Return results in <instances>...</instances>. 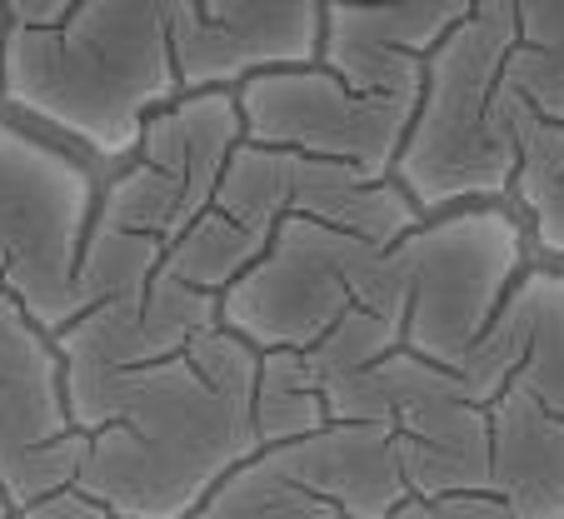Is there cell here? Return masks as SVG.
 Listing matches in <instances>:
<instances>
[{
    "instance_id": "cb8c5ba5",
    "label": "cell",
    "mask_w": 564,
    "mask_h": 519,
    "mask_svg": "<svg viewBox=\"0 0 564 519\" xmlns=\"http://www.w3.org/2000/svg\"><path fill=\"white\" fill-rule=\"evenodd\" d=\"M420 519H510V509L490 495V489H459V495L415 499Z\"/></svg>"
},
{
    "instance_id": "3957f363",
    "label": "cell",
    "mask_w": 564,
    "mask_h": 519,
    "mask_svg": "<svg viewBox=\"0 0 564 519\" xmlns=\"http://www.w3.org/2000/svg\"><path fill=\"white\" fill-rule=\"evenodd\" d=\"M256 370L260 350L225 325L145 365L120 414L90 435L75 489L116 519H191L235 465L260 455Z\"/></svg>"
},
{
    "instance_id": "484cf974",
    "label": "cell",
    "mask_w": 564,
    "mask_h": 519,
    "mask_svg": "<svg viewBox=\"0 0 564 519\" xmlns=\"http://www.w3.org/2000/svg\"><path fill=\"white\" fill-rule=\"evenodd\" d=\"M55 519H116V515H106L100 505H90L80 489H65V495H55Z\"/></svg>"
},
{
    "instance_id": "8fae6325",
    "label": "cell",
    "mask_w": 564,
    "mask_h": 519,
    "mask_svg": "<svg viewBox=\"0 0 564 519\" xmlns=\"http://www.w3.org/2000/svg\"><path fill=\"white\" fill-rule=\"evenodd\" d=\"M384 394V424L400 445L410 499H440L459 489H485L490 475V410L465 394L455 370L390 350L375 360Z\"/></svg>"
},
{
    "instance_id": "277c9868",
    "label": "cell",
    "mask_w": 564,
    "mask_h": 519,
    "mask_svg": "<svg viewBox=\"0 0 564 519\" xmlns=\"http://www.w3.org/2000/svg\"><path fill=\"white\" fill-rule=\"evenodd\" d=\"M405 325L410 285L390 250L319 220H280L246 275L220 295V325L250 350H310L345 310Z\"/></svg>"
},
{
    "instance_id": "ffe728a7",
    "label": "cell",
    "mask_w": 564,
    "mask_h": 519,
    "mask_svg": "<svg viewBox=\"0 0 564 519\" xmlns=\"http://www.w3.org/2000/svg\"><path fill=\"white\" fill-rule=\"evenodd\" d=\"M165 240L116 225H90L75 266V310L106 305V300H145L150 280L160 275Z\"/></svg>"
},
{
    "instance_id": "8992f818",
    "label": "cell",
    "mask_w": 564,
    "mask_h": 519,
    "mask_svg": "<svg viewBox=\"0 0 564 519\" xmlns=\"http://www.w3.org/2000/svg\"><path fill=\"white\" fill-rule=\"evenodd\" d=\"M100 175L86 155L45 140L21 120H0V255L6 295L55 335L75 310V266L96 220Z\"/></svg>"
},
{
    "instance_id": "83f0119b",
    "label": "cell",
    "mask_w": 564,
    "mask_h": 519,
    "mask_svg": "<svg viewBox=\"0 0 564 519\" xmlns=\"http://www.w3.org/2000/svg\"><path fill=\"white\" fill-rule=\"evenodd\" d=\"M0 295H6V255H0Z\"/></svg>"
},
{
    "instance_id": "4fadbf2b",
    "label": "cell",
    "mask_w": 564,
    "mask_h": 519,
    "mask_svg": "<svg viewBox=\"0 0 564 519\" xmlns=\"http://www.w3.org/2000/svg\"><path fill=\"white\" fill-rule=\"evenodd\" d=\"M275 469L305 495L325 499L340 519H390L410 505L400 445L390 424H345L330 420L295 445L265 450Z\"/></svg>"
},
{
    "instance_id": "603a6c76",
    "label": "cell",
    "mask_w": 564,
    "mask_h": 519,
    "mask_svg": "<svg viewBox=\"0 0 564 519\" xmlns=\"http://www.w3.org/2000/svg\"><path fill=\"white\" fill-rule=\"evenodd\" d=\"M400 329H405L400 320H384V315H375V310H360V305L345 310L305 350V365H310V375H315V385H330V380H340V375H355V370H365V365L384 360L390 350H400Z\"/></svg>"
},
{
    "instance_id": "9a60e30c",
    "label": "cell",
    "mask_w": 564,
    "mask_h": 519,
    "mask_svg": "<svg viewBox=\"0 0 564 519\" xmlns=\"http://www.w3.org/2000/svg\"><path fill=\"white\" fill-rule=\"evenodd\" d=\"M61 355L11 295H0V465L70 435Z\"/></svg>"
},
{
    "instance_id": "4316f807",
    "label": "cell",
    "mask_w": 564,
    "mask_h": 519,
    "mask_svg": "<svg viewBox=\"0 0 564 519\" xmlns=\"http://www.w3.org/2000/svg\"><path fill=\"white\" fill-rule=\"evenodd\" d=\"M390 519H420V515H415V499H410V505H405V509H394V515H390Z\"/></svg>"
},
{
    "instance_id": "7402d4cb",
    "label": "cell",
    "mask_w": 564,
    "mask_h": 519,
    "mask_svg": "<svg viewBox=\"0 0 564 519\" xmlns=\"http://www.w3.org/2000/svg\"><path fill=\"white\" fill-rule=\"evenodd\" d=\"M520 360H524V295H520V280H514L510 300L495 310V320L465 350V360L455 365V375H459V385H465L469 400L490 410V404L510 390Z\"/></svg>"
},
{
    "instance_id": "30bf717a",
    "label": "cell",
    "mask_w": 564,
    "mask_h": 519,
    "mask_svg": "<svg viewBox=\"0 0 564 519\" xmlns=\"http://www.w3.org/2000/svg\"><path fill=\"white\" fill-rule=\"evenodd\" d=\"M235 106L250 145H275L315 160H340L370 181H390L405 145L415 100L350 90L325 65L260 71L235 85Z\"/></svg>"
},
{
    "instance_id": "ac0fdd59",
    "label": "cell",
    "mask_w": 564,
    "mask_h": 519,
    "mask_svg": "<svg viewBox=\"0 0 564 519\" xmlns=\"http://www.w3.org/2000/svg\"><path fill=\"white\" fill-rule=\"evenodd\" d=\"M265 245L270 240L250 235L246 225H235L230 215H220L210 205V210L195 215L175 240H165V260H160V270H165L171 280H181V285L205 290V295L220 300L225 290H230L235 280L246 275L260 255H265Z\"/></svg>"
},
{
    "instance_id": "44dd1931",
    "label": "cell",
    "mask_w": 564,
    "mask_h": 519,
    "mask_svg": "<svg viewBox=\"0 0 564 519\" xmlns=\"http://www.w3.org/2000/svg\"><path fill=\"white\" fill-rule=\"evenodd\" d=\"M191 519H340L325 499L305 495L275 469V459L260 450L256 459L235 465L220 485L205 495Z\"/></svg>"
},
{
    "instance_id": "7a4b0ae2",
    "label": "cell",
    "mask_w": 564,
    "mask_h": 519,
    "mask_svg": "<svg viewBox=\"0 0 564 519\" xmlns=\"http://www.w3.org/2000/svg\"><path fill=\"white\" fill-rule=\"evenodd\" d=\"M195 35V0H75L55 25H0V96L86 150L90 170H120L140 126L185 96Z\"/></svg>"
},
{
    "instance_id": "6da1fadb",
    "label": "cell",
    "mask_w": 564,
    "mask_h": 519,
    "mask_svg": "<svg viewBox=\"0 0 564 519\" xmlns=\"http://www.w3.org/2000/svg\"><path fill=\"white\" fill-rule=\"evenodd\" d=\"M319 65L415 100L390 181L425 220L510 201L520 116L564 126V0H335Z\"/></svg>"
},
{
    "instance_id": "9c48e42d",
    "label": "cell",
    "mask_w": 564,
    "mask_h": 519,
    "mask_svg": "<svg viewBox=\"0 0 564 519\" xmlns=\"http://www.w3.org/2000/svg\"><path fill=\"white\" fill-rule=\"evenodd\" d=\"M210 205L260 240H270V230L295 215V220H319L380 250H390L400 235L425 220L394 181H370L340 160H315L275 145H250V140L230 150Z\"/></svg>"
},
{
    "instance_id": "ba28073f",
    "label": "cell",
    "mask_w": 564,
    "mask_h": 519,
    "mask_svg": "<svg viewBox=\"0 0 564 519\" xmlns=\"http://www.w3.org/2000/svg\"><path fill=\"white\" fill-rule=\"evenodd\" d=\"M220 325V300L191 290L160 270L145 300H106L55 329L51 345L61 355L65 410L80 435H96L126 404V390L145 365L185 355L195 335Z\"/></svg>"
},
{
    "instance_id": "f1b7e54d",
    "label": "cell",
    "mask_w": 564,
    "mask_h": 519,
    "mask_svg": "<svg viewBox=\"0 0 564 519\" xmlns=\"http://www.w3.org/2000/svg\"><path fill=\"white\" fill-rule=\"evenodd\" d=\"M6 515H11V509H6V499H0V519H6Z\"/></svg>"
},
{
    "instance_id": "d4e9b609",
    "label": "cell",
    "mask_w": 564,
    "mask_h": 519,
    "mask_svg": "<svg viewBox=\"0 0 564 519\" xmlns=\"http://www.w3.org/2000/svg\"><path fill=\"white\" fill-rule=\"evenodd\" d=\"M75 0H0V21L6 25H55Z\"/></svg>"
},
{
    "instance_id": "d6986e66",
    "label": "cell",
    "mask_w": 564,
    "mask_h": 519,
    "mask_svg": "<svg viewBox=\"0 0 564 519\" xmlns=\"http://www.w3.org/2000/svg\"><path fill=\"white\" fill-rule=\"evenodd\" d=\"M250 420H256L260 450H280L295 440L315 435L319 424H330L325 414V394H319L315 375L305 365V350H265L256 370V394H250Z\"/></svg>"
},
{
    "instance_id": "e0dca14e",
    "label": "cell",
    "mask_w": 564,
    "mask_h": 519,
    "mask_svg": "<svg viewBox=\"0 0 564 519\" xmlns=\"http://www.w3.org/2000/svg\"><path fill=\"white\" fill-rule=\"evenodd\" d=\"M524 295V360L510 390H524L534 404L564 420V270L534 266L520 275Z\"/></svg>"
},
{
    "instance_id": "5bb4252c",
    "label": "cell",
    "mask_w": 564,
    "mask_h": 519,
    "mask_svg": "<svg viewBox=\"0 0 564 519\" xmlns=\"http://www.w3.org/2000/svg\"><path fill=\"white\" fill-rule=\"evenodd\" d=\"M485 489L510 519H564V420L524 390H505L490 404Z\"/></svg>"
},
{
    "instance_id": "2e32d148",
    "label": "cell",
    "mask_w": 564,
    "mask_h": 519,
    "mask_svg": "<svg viewBox=\"0 0 564 519\" xmlns=\"http://www.w3.org/2000/svg\"><path fill=\"white\" fill-rule=\"evenodd\" d=\"M520 165H514L510 205L530 230L534 266L564 270V126L544 120L540 110H524L514 126Z\"/></svg>"
},
{
    "instance_id": "52a82bcc",
    "label": "cell",
    "mask_w": 564,
    "mask_h": 519,
    "mask_svg": "<svg viewBox=\"0 0 564 519\" xmlns=\"http://www.w3.org/2000/svg\"><path fill=\"white\" fill-rule=\"evenodd\" d=\"M246 140L235 90H185L140 126L135 155L100 181L96 220L116 230L175 240L200 210H210L230 150Z\"/></svg>"
},
{
    "instance_id": "7c38bea8",
    "label": "cell",
    "mask_w": 564,
    "mask_h": 519,
    "mask_svg": "<svg viewBox=\"0 0 564 519\" xmlns=\"http://www.w3.org/2000/svg\"><path fill=\"white\" fill-rule=\"evenodd\" d=\"M200 35L185 51V90H235L246 75L319 65L325 11L335 0H195Z\"/></svg>"
},
{
    "instance_id": "5b68a950",
    "label": "cell",
    "mask_w": 564,
    "mask_h": 519,
    "mask_svg": "<svg viewBox=\"0 0 564 519\" xmlns=\"http://www.w3.org/2000/svg\"><path fill=\"white\" fill-rule=\"evenodd\" d=\"M390 255L410 285L400 350L455 370L530 270V230L510 201H485L420 220Z\"/></svg>"
},
{
    "instance_id": "f546056e",
    "label": "cell",
    "mask_w": 564,
    "mask_h": 519,
    "mask_svg": "<svg viewBox=\"0 0 564 519\" xmlns=\"http://www.w3.org/2000/svg\"><path fill=\"white\" fill-rule=\"evenodd\" d=\"M0 25H6V21H0Z\"/></svg>"
}]
</instances>
